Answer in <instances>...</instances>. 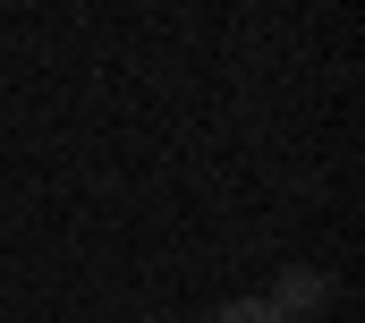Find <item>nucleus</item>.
<instances>
[{"label": "nucleus", "mask_w": 365, "mask_h": 323, "mask_svg": "<svg viewBox=\"0 0 365 323\" xmlns=\"http://www.w3.org/2000/svg\"><path fill=\"white\" fill-rule=\"evenodd\" d=\"M323 298H331V281H323V272H306V264H297V272H280V289H272L280 315H306V307H323Z\"/></svg>", "instance_id": "nucleus-1"}, {"label": "nucleus", "mask_w": 365, "mask_h": 323, "mask_svg": "<svg viewBox=\"0 0 365 323\" xmlns=\"http://www.w3.org/2000/svg\"><path fill=\"white\" fill-rule=\"evenodd\" d=\"M212 323H289L272 298H230V307H212Z\"/></svg>", "instance_id": "nucleus-2"}]
</instances>
